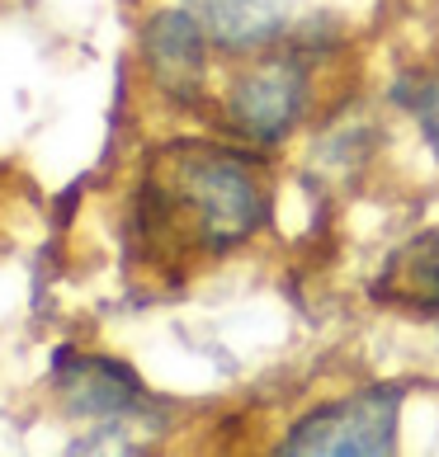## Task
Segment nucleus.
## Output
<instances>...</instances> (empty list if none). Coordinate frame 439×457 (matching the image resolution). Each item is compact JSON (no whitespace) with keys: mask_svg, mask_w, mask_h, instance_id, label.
<instances>
[{"mask_svg":"<svg viewBox=\"0 0 439 457\" xmlns=\"http://www.w3.org/2000/svg\"><path fill=\"white\" fill-rule=\"evenodd\" d=\"M401 396L407 392L397 382H374L364 392L317 405V411H308L279 438V453L283 457H383V453H393Z\"/></svg>","mask_w":439,"mask_h":457,"instance_id":"nucleus-2","label":"nucleus"},{"mask_svg":"<svg viewBox=\"0 0 439 457\" xmlns=\"http://www.w3.org/2000/svg\"><path fill=\"white\" fill-rule=\"evenodd\" d=\"M204 43L208 33L190 10H156L142 29L147 71L175 104H194L204 95Z\"/></svg>","mask_w":439,"mask_h":457,"instance_id":"nucleus-5","label":"nucleus"},{"mask_svg":"<svg viewBox=\"0 0 439 457\" xmlns=\"http://www.w3.org/2000/svg\"><path fill=\"white\" fill-rule=\"evenodd\" d=\"M293 0H184V10L194 14L204 33L217 47H265L269 38H279L289 24Z\"/></svg>","mask_w":439,"mask_h":457,"instance_id":"nucleus-7","label":"nucleus"},{"mask_svg":"<svg viewBox=\"0 0 439 457\" xmlns=\"http://www.w3.org/2000/svg\"><path fill=\"white\" fill-rule=\"evenodd\" d=\"M53 386L62 405L80 420L95 425H138L151 415V392L123 359L109 353H80V349H57L53 353Z\"/></svg>","mask_w":439,"mask_h":457,"instance_id":"nucleus-3","label":"nucleus"},{"mask_svg":"<svg viewBox=\"0 0 439 457\" xmlns=\"http://www.w3.org/2000/svg\"><path fill=\"white\" fill-rule=\"evenodd\" d=\"M308 109V71L298 57H265L232 86L227 113L241 137L283 142Z\"/></svg>","mask_w":439,"mask_h":457,"instance_id":"nucleus-4","label":"nucleus"},{"mask_svg":"<svg viewBox=\"0 0 439 457\" xmlns=\"http://www.w3.org/2000/svg\"><path fill=\"white\" fill-rule=\"evenodd\" d=\"M138 222L151 245L227 255L269 222L265 161L213 142H171L147 165Z\"/></svg>","mask_w":439,"mask_h":457,"instance_id":"nucleus-1","label":"nucleus"},{"mask_svg":"<svg viewBox=\"0 0 439 457\" xmlns=\"http://www.w3.org/2000/svg\"><path fill=\"white\" fill-rule=\"evenodd\" d=\"M368 297L393 312L439 316V227L397 245L368 283Z\"/></svg>","mask_w":439,"mask_h":457,"instance_id":"nucleus-6","label":"nucleus"},{"mask_svg":"<svg viewBox=\"0 0 439 457\" xmlns=\"http://www.w3.org/2000/svg\"><path fill=\"white\" fill-rule=\"evenodd\" d=\"M393 104L416 118L420 137H426V146L435 151V161H439V62L407 66V71L393 80Z\"/></svg>","mask_w":439,"mask_h":457,"instance_id":"nucleus-8","label":"nucleus"}]
</instances>
